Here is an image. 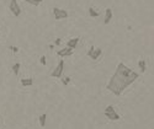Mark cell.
Returning <instances> with one entry per match:
<instances>
[{
	"instance_id": "ba28073f",
	"label": "cell",
	"mask_w": 154,
	"mask_h": 129,
	"mask_svg": "<svg viewBox=\"0 0 154 129\" xmlns=\"http://www.w3.org/2000/svg\"><path fill=\"white\" fill-rule=\"evenodd\" d=\"M101 54H102V49H101V48H95L94 52L91 53V55H90L89 58H91L93 60H98Z\"/></svg>"
},
{
	"instance_id": "ffe728a7",
	"label": "cell",
	"mask_w": 154,
	"mask_h": 129,
	"mask_svg": "<svg viewBox=\"0 0 154 129\" xmlns=\"http://www.w3.org/2000/svg\"><path fill=\"white\" fill-rule=\"evenodd\" d=\"M111 111H115V107L112 106V105L107 106V107H106V110H105V112H111Z\"/></svg>"
},
{
	"instance_id": "9c48e42d",
	"label": "cell",
	"mask_w": 154,
	"mask_h": 129,
	"mask_svg": "<svg viewBox=\"0 0 154 129\" xmlns=\"http://www.w3.org/2000/svg\"><path fill=\"white\" fill-rule=\"evenodd\" d=\"M78 43H79V38H78V37H74V38H70L68 42H67V47L74 49L78 45Z\"/></svg>"
},
{
	"instance_id": "44dd1931",
	"label": "cell",
	"mask_w": 154,
	"mask_h": 129,
	"mask_svg": "<svg viewBox=\"0 0 154 129\" xmlns=\"http://www.w3.org/2000/svg\"><path fill=\"white\" fill-rule=\"evenodd\" d=\"M61 42H62L61 38H57V39H56V42H54V44H56V45H59V44H61Z\"/></svg>"
},
{
	"instance_id": "5b68a950",
	"label": "cell",
	"mask_w": 154,
	"mask_h": 129,
	"mask_svg": "<svg viewBox=\"0 0 154 129\" xmlns=\"http://www.w3.org/2000/svg\"><path fill=\"white\" fill-rule=\"evenodd\" d=\"M73 51L74 49L69 48V47H65V48H62L61 51H58V55H59L61 58H67V57H70L73 54Z\"/></svg>"
},
{
	"instance_id": "e0dca14e",
	"label": "cell",
	"mask_w": 154,
	"mask_h": 129,
	"mask_svg": "<svg viewBox=\"0 0 154 129\" xmlns=\"http://www.w3.org/2000/svg\"><path fill=\"white\" fill-rule=\"evenodd\" d=\"M40 63L42 64V65H46V63H47V60H46V55H42V57H41Z\"/></svg>"
},
{
	"instance_id": "277c9868",
	"label": "cell",
	"mask_w": 154,
	"mask_h": 129,
	"mask_svg": "<svg viewBox=\"0 0 154 129\" xmlns=\"http://www.w3.org/2000/svg\"><path fill=\"white\" fill-rule=\"evenodd\" d=\"M53 15H54L56 20H63V19H68V11L61 7H53Z\"/></svg>"
},
{
	"instance_id": "7402d4cb",
	"label": "cell",
	"mask_w": 154,
	"mask_h": 129,
	"mask_svg": "<svg viewBox=\"0 0 154 129\" xmlns=\"http://www.w3.org/2000/svg\"><path fill=\"white\" fill-rule=\"evenodd\" d=\"M37 1H38V3H42V1H43V0H37Z\"/></svg>"
},
{
	"instance_id": "2e32d148",
	"label": "cell",
	"mask_w": 154,
	"mask_h": 129,
	"mask_svg": "<svg viewBox=\"0 0 154 129\" xmlns=\"http://www.w3.org/2000/svg\"><path fill=\"white\" fill-rule=\"evenodd\" d=\"M61 79H62V82H63V85H65V86L69 84L70 80H72V78H70V76H65L64 79H63V78H61Z\"/></svg>"
},
{
	"instance_id": "d6986e66",
	"label": "cell",
	"mask_w": 154,
	"mask_h": 129,
	"mask_svg": "<svg viewBox=\"0 0 154 129\" xmlns=\"http://www.w3.org/2000/svg\"><path fill=\"white\" fill-rule=\"evenodd\" d=\"M10 49L12 51V53H15V54L19 52V48H17V47H15V45H10Z\"/></svg>"
},
{
	"instance_id": "8fae6325",
	"label": "cell",
	"mask_w": 154,
	"mask_h": 129,
	"mask_svg": "<svg viewBox=\"0 0 154 129\" xmlns=\"http://www.w3.org/2000/svg\"><path fill=\"white\" fill-rule=\"evenodd\" d=\"M138 66H139V69H141V72L142 73H144L145 70H147V63H145L144 59H141L138 61Z\"/></svg>"
},
{
	"instance_id": "7c38bea8",
	"label": "cell",
	"mask_w": 154,
	"mask_h": 129,
	"mask_svg": "<svg viewBox=\"0 0 154 129\" xmlns=\"http://www.w3.org/2000/svg\"><path fill=\"white\" fill-rule=\"evenodd\" d=\"M46 119H47V114H46V113H43V114L40 116L38 122H40V126H41V127H46Z\"/></svg>"
},
{
	"instance_id": "7a4b0ae2",
	"label": "cell",
	"mask_w": 154,
	"mask_h": 129,
	"mask_svg": "<svg viewBox=\"0 0 154 129\" xmlns=\"http://www.w3.org/2000/svg\"><path fill=\"white\" fill-rule=\"evenodd\" d=\"M63 72H64V60L61 59L58 61V65L54 68V70L51 73V78H57V79H61L63 76Z\"/></svg>"
},
{
	"instance_id": "4fadbf2b",
	"label": "cell",
	"mask_w": 154,
	"mask_h": 129,
	"mask_svg": "<svg viewBox=\"0 0 154 129\" xmlns=\"http://www.w3.org/2000/svg\"><path fill=\"white\" fill-rule=\"evenodd\" d=\"M89 16H90V17H94L95 19V17H99L100 14L94 9V7H89Z\"/></svg>"
},
{
	"instance_id": "3957f363",
	"label": "cell",
	"mask_w": 154,
	"mask_h": 129,
	"mask_svg": "<svg viewBox=\"0 0 154 129\" xmlns=\"http://www.w3.org/2000/svg\"><path fill=\"white\" fill-rule=\"evenodd\" d=\"M9 9H10L11 14L14 15L15 17H19V16L21 15V9H20V5H19L17 0H10Z\"/></svg>"
},
{
	"instance_id": "6da1fadb",
	"label": "cell",
	"mask_w": 154,
	"mask_h": 129,
	"mask_svg": "<svg viewBox=\"0 0 154 129\" xmlns=\"http://www.w3.org/2000/svg\"><path fill=\"white\" fill-rule=\"evenodd\" d=\"M139 78V74L133 72L124 63H118L116 68L115 74L111 76L106 85V89L116 96H121L122 92L130 85H132L137 79Z\"/></svg>"
},
{
	"instance_id": "8992f818",
	"label": "cell",
	"mask_w": 154,
	"mask_h": 129,
	"mask_svg": "<svg viewBox=\"0 0 154 129\" xmlns=\"http://www.w3.org/2000/svg\"><path fill=\"white\" fill-rule=\"evenodd\" d=\"M105 117H107L110 120H120L121 116H120L116 111H111V112H105Z\"/></svg>"
},
{
	"instance_id": "ac0fdd59",
	"label": "cell",
	"mask_w": 154,
	"mask_h": 129,
	"mask_svg": "<svg viewBox=\"0 0 154 129\" xmlns=\"http://www.w3.org/2000/svg\"><path fill=\"white\" fill-rule=\"evenodd\" d=\"M94 49H95V45H91V47H90V49L88 51V53H86V55H88V57H90V55H91V53L94 52Z\"/></svg>"
},
{
	"instance_id": "30bf717a",
	"label": "cell",
	"mask_w": 154,
	"mask_h": 129,
	"mask_svg": "<svg viewBox=\"0 0 154 129\" xmlns=\"http://www.w3.org/2000/svg\"><path fill=\"white\" fill-rule=\"evenodd\" d=\"M21 85L24 87L32 86L33 85V79H31V78H24V79H21Z\"/></svg>"
},
{
	"instance_id": "5bb4252c",
	"label": "cell",
	"mask_w": 154,
	"mask_h": 129,
	"mask_svg": "<svg viewBox=\"0 0 154 129\" xmlns=\"http://www.w3.org/2000/svg\"><path fill=\"white\" fill-rule=\"evenodd\" d=\"M20 68H21V64L20 63H15L14 65H12V73L15 74L16 76L19 75V72H20Z\"/></svg>"
},
{
	"instance_id": "603a6c76",
	"label": "cell",
	"mask_w": 154,
	"mask_h": 129,
	"mask_svg": "<svg viewBox=\"0 0 154 129\" xmlns=\"http://www.w3.org/2000/svg\"><path fill=\"white\" fill-rule=\"evenodd\" d=\"M0 127H1V120H0Z\"/></svg>"
},
{
	"instance_id": "9a60e30c",
	"label": "cell",
	"mask_w": 154,
	"mask_h": 129,
	"mask_svg": "<svg viewBox=\"0 0 154 129\" xmlns=\"http://www.w3.org/2000/svg\"><path fill=\"white\" fill-rule=\"evenodd\" d=\"M25 3H27V4H30V5H33V6H38L41 3H38L37 0H24Z\"/></svg>"
},
{
	"instance_id": "52a82bcc",
	"label": "cell",
	"mask_w": 154,
	"mask_h": 129,
	"mask_svg": "<svg viewBox=\"0 0 154 129\" xmlns=\"http://www.w3.org/2000/svg\"><path fill=\"white\" fill-rule=\"evenodd\" d=\"M112 19V10L110 9V7H107V9L105 10V19H104V23L105 25H109L110 21Z\"/></svg>"
}]
</instances>
